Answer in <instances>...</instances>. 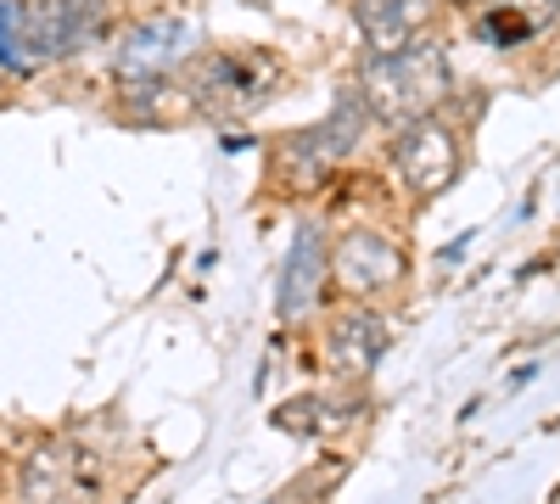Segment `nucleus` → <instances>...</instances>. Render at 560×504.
<instances>
[{"mask_svg": "<svg viewBox=\"0 0 560 504\" xmlns=\"http://www.w3.org/2000/svg\"><path fill=\"white\" fill-rule=\"evenodd\" d=\"M353 84H359V102L370 118L387 129H404L415 118H432V107L454 84V68L438 39H415L404 51H370Z\"/></svg>", "mask_w": 560, "mask_h": 504, "instance_id": "nucleus-1", "label": "nucleus"}, {"mask_svg": "<svg viewBox=\"0 0 560 504\" xmlns=\"http://www.w3.org/2000/svg\"><path fill=\"white\" fill-rule=\"evenodd\" d=\"M364 102H359V90H348V96L325 113L319 124L308 129H287L275 141V174H280V186L287 191H314L331 179V168L359 146V134H364Z\"/></svg>", "mask_w": 560, "mask_h": 504, "instance_id": "nucleus-2", "label": "nucleus"}, {"mask_svg": "<svg viewBox=\"0 0 560 504\" xmlns=\"http://www.w3.org/2000/svg\"><path fill=\"white\" fill-rule=\"evenodd\" d=\"M280 90V62L264 51H202L185 68V96L208 118H247Z\"/></svg>", "mask_w": 560, "mask_h": 504, "instance_id": "nucleus-3", "label": "nucleus"}, {"mask_svg": "<svg viewBox=\"0 0 560 504\" xmlns=\"http://www.w3.org/2000/svg\"><path fill=\"white\" fill-rule=\"evenodd\" d=\"M96 39H107V0H18V45L28 68L68 62Z\"/></svg>", "mask_w": 560, "mask_h": 504, "instance_id": "nucleus-4", "label": "nucleus"}, {"mask_svg": "<svg viewBox=\"0 0 560 504\" xmlns=\"http://www.w3.org/2000/svg\"><path fill=\"white\" fill-rule=\"evenodd\" d=\"M191 39L197 28L174 17V12H158V17H140L135 28L118 34V51H113V79L129 90V96H152V90L168 84V73L191 57Z\"/></svg>", "mask_w": 560, "mask_h": 504, "instance_id": "nucleus-5", "label": "nucleus"}, {"mask_svg": "<svg viewBox=\"0 0 560 504\" xmlns=\"http://www.w3.org/2000/svg\"><path fill=\"white\" fill-rule=\"evenodd\" d=\"M393 168L409 186V197H438L459 179V141H454V124L432 118H415L404 129H393Z\"/></svg>", "mask_w": 560, "mask_h": 504, "instance_id": "nucleus-6", "label": "nucleus"}, {"mask_svg": "<svg viewBox=\"0 0 560 504\" xmlns=\"http://www.w3.org/2000/svg\"><path fill=\"white\" fill-rule=\"evenodd\" d=\"M325 274H331V247H325V231L319 219H303L292 231V247H287V263L275 274V314L298 326L319 308V292H325Z\"/></svg>", "mask_w": 560, "mask_h": 504, "instance_id": "nucleus-7", "label": "nucleus"}, {"mask_svg": "<svg viewBox=\"0 0 560 504\" xmlns=\"http://www.w3.org/2000/svg\"><path fill=\"white\" fill-rule=\"evenodd\" d=\"M331 274L342 281V292L353 297H376L387 286L404 281V253L393 236L382 231H348L337 247H331Z\"/></svg>", "mask_w": 560, "mask_h": 504, "instance_id": "nucleus-8", "label": "nucleus"}, {"mask_svg": "<svg viewBox=\"0 0 560 504\" xmlns=\"http://www.w3.org/2000/svg\"><path fill=\"white\" fill-rule=\"evenodd\" d=\"M387 353V319L376 308H342L331 314V326H325V359H331V371L342 376H370Z\"/></svg>", "mask_w": 560, "mask_h": 504, "instance_id": "nucleus-9", "label": "nucleus"}, {"mask_svg": "<svg viewBox=\"0 0 560 504\" xmlns=\"http://www.w3.org/2000/svg\"><path fill=\"white\" fill-rule=\"evenodd\" d=\"M18 499L23 504H90V482L79 477V448L39 443L18 471Z\"/></svg>", "mask_w": 560, "mask_h": 504, "instance_id": "nucleus-10", "label": "nucleus"}, {"mask_svg": "<svg viewBox=\"0 0 560 504\" xmlns=\"http://www.w3.org/2000/svg\"><path fill=\"white\" fill-rule=\"evenodd\" d=\"M432 17H438V0H353L364 51H404V45L427 39Z\"/></svg>", "mask_w": 560, "mask_h": 504, "instance_id": "nucleus-11", "label": "nucleus"}, {"mask_svg": "<svg viewBox=\"0 0 560 504\" xmlns=\"http://www.w3.org/2000/svg\"><path fill=\"white\" fill-rule=\"evenodd\" d=\"M555 17H560V0H488L471 23V34L482 45H493V51H516V45H527Z\"/></svg>", "mask_w": 560, "mask_h": 504, "instance_id": "nucleus-12", "label": "nucleus"}, {"mask_svg": "<svg viewBox=\"0 0 560 504\" xmlns=\"http://www.w3.org/2000/svg\"><path fill=\"white\" fill-rule=\"evenodd\" d=\"M325 421H337L331 409H325V398H298V403H287V409H275V426L280 432H319Z\"/></svg>", "mask_w": 560, "mask_h": 504, "instance_id": "nucleus-13", "label": "nucleus"}, {"mask_svg": "<svg viewBox=\"0 0 560 504\" xmlns=\"http://www.w3.org/2000/svg\"><path fill=\"white\" fill-rule=\"evenodd\" d=\"M0 73H28L18 45V0H0Z\"/></svg>", "mask_w": 560, "mask_h": 504, "instance_id": "nucleus-14", "label": "nucleus"}, {"mask_svg": "<svg viewBox=\"0 0 560 504\" xmlns=\"http://www.w3.org/2000/svg\"><path fill=\"white\" fill-rule=\"evenodd\" d=\"M465 247H471V236H459V242H448V247L438 253V263H443V269H454V263L465 258Z\"/></svg>", "mask_w": 560, "mask_h": 504, "instance_id": "nucleus-15", "label": "nucleus"}, {"mask_svg": "<svg viewBox=\"0 0 560 504\" xmlns=\"http://www.w3.org/2000/svg\"><path fill=\"white\" fill-rule=\"evenodd\" d=\"M219 146H224V152H247L253 134H219Z\"/></svg>", "mask_w": 560, "mask_h": 504, "instance_id": "nucleus-16", "label": "nucleus"}, {"mask_svg": "<svg viewBox=\"0 0 560 504\" xmlns=\"http://www.w3.org/2000/svg\"><path fill=\"white\" fill-rule=\"evenodd\" d=\"M549 504H560V493H555V499H549Z\"/></svg>", "mask_w": 560, "mask_h": 504, "instance_id": "nucleus-17", "label": "nucleus"}]
</instances>
